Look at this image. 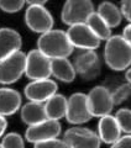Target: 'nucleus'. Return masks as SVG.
Wrapping results in <instances>:
<instances>
[{
  "label": "nucleus",
  "mask_w": 131,
  "mask_h": 148,
  "mask_svg": "<svg viewBox=\"0 0 131 148\" xmlns=\"http://www.w3.org/2000/svg\"><path fill=\"white\" fill-rule=\"evenodd\" d=\"M125 79L126 82L129 83V84L131 85V67L129 69H126V74H125Z\"/></svg>",
  "instance_id": "nucleus-31"
},
{
  "label": "nucleus",
  "mask_w": 131,
  "mask_h": 148,
  "mask_svg": "<svg viewBox=\"0 0 131 148\" xmlns=\"http://www.w3.org/2000/svg\"><path fill=\"white\" fill-rule=\"evenodd\" d=\"M115 120L118 122L120 131L125 135H131V110L130 109H120L116 111Z\"/></svg>",
  "instance_id": "nucleus-23"
},
{
  "label": "nucleus",
  "mask_w": 131,
  "mask_h": 148,
  "mask_svg": "<svg viewBox=\"0 0 131 148\" xmlns=\"http://www.w3.org/2000/svg\"><path fill=\"white\" fill-rule=\"evenodd\" d=\"M0 148H1V146H0Z\"/></svg>",
  "instance_id": "nucleus-32"
},
{
  "label": "nucleus",
  "mask_w": 131,
  "mask_h": 148,
  "mask_svg": "<svg viewBox=\"0 0 131 148\" xmlns=\"http://www.w3.org/2000/svg\"><path fill=\"white\" fill-rule=\"evenodd\" d=\"M98 137L100 142H104L106 145H113L121 137V131L118 122L113 115H106L99 120L98 123Z\"/></svg>",
  "instance_id": "nucleus-16"
},
{
  "label": "nucleus",
  "mask_w": 131,
  "mask_h": 148,
  "mask_svg": "<svg viewBox=\"0 0 131 148\" xmlns=\"http://www.w3.org/2000/svg\"><path fill=\"white\" fill-rule=\"evenodd\" d=\"M29 4L25 11V24L35 34H46L53 29V16L51 11L45 6L46 0H32L27 1Z\"/></svg>",
  "instance_id": "nucleus-3"
},
{
  "label": "nucleus",
  "mask_w": 131,
  "mask_h": 148,
  "mask_svg": "<svg viewBox=\"0 0 131 148\" xmlns=\"http://www.w3.org/2000/svg\"><path fill=\"white\" fill-rule=\"evenodd\" d=\"M20 116L22 122L29 126H34L45 120H47L45 112V106L41 103H34V101H29L21 106L20 109Z\"/></svg>",
  "instance_id": "nucleus-18"
},
{
  "label": "nucleus",
  "mask_w": 131,
  "mask_h": 148,
  "mask_svg": "<svg viewBox=\"0 0 131 148\" xmlns=\"http://www.w3.org/2000/svg\"><path fill=\"white\" fill-rule=\"evenodd\" d=\"M95 11L90 0H68L61 11L62 22L68 27L78 24H85L88 17Z\"/></svg>",
  "instance_id": "nucleus-4"
},
{
  "label": "nucleus",
  "mask_w": 131,
  "mask_h": 148,
  "mask_svg": "<svg viewBox=\"0 0 131 148\" xmlns=\"http://www.w3.org/2000/svg\"><path fill=\"white\" fill-rule=\"evenodd\" d=\"M87 26L90 29V31L94 34L100 41H106L111 37V29L106 25V22L98 15V12L94 11L92 15L88 17L87 20Z\"/></svg>",
  "instance_id": "nucleus-21"
},
{
  "label": "nucleus",
  "mask_w": 131,
  "mask_h": 148,
  "mask_svg": "<svg viewBox=\"0 0 131 148\" xmlns=\"http://www.w3.org/2000/svg\"><path fill=\"white\" fill-rule=\"evenodd\" d=\"M26 1L24 0H0V10L8 14L19 12L25 6Z\"/></svg>",
  "instance_id": "nucleus-25"
},
{
  "label": "nucleus",
  "mask_w": 131,
  "mask_h": 148,
  "mask_svg": "<svg viewBox=\"0 0 131 148\" xmlns=\"http://www.w3.org/2000/svg\"><path fill=\"white\" fill-rule=\"evenodd\" d=\"M34 148H69L68 145L63 141V138H53V140L43 141L40 143H35Z\"/></svg>",
  "instance_id": "nucleus-26"
},
{
  "label": "nucleus",
  "mask_w": 131,
  "mask_h": 148,
  "mask_svg": "<svg viewBox=\"0 0 131 148\" xmlns=\"http://www.w3.org/2000/svg\"><path fill=\"white\" fill-rule=\"evenodd\" d=\"M6 128H8V120H6V117L0 116V137H3L4 135H5Z\"/></svg>",
  "instance_id": "nucleus-30"
},
{
  "label": "nucleus",
  "mask_w": 131,
  "mask_h": 148,
  "mask_svg": "<svg viewBox=\"0 0 131 148\" xmlns=\"http://www.w3.org/2000/svg\"><path fill=\"white\" fill-rule=\"evenodd\" d=\"M73 67L77 75L84 80H93L99 77L101 71V63L95 51H82L74 58Z\"/></svg>",
  "instance_id": "nucleus-7"
},
{
  "label": "nucleus",
  "mask_w": 131,
  "mask_h": 148,
  "mask_svg": "<svg viewBox=\"0 0 131 148\" xmlns=\"http://www.w3.org/2000/svg\"><path fill=\"white\" fill-rule=\"evenodd\" d=\"M22 38L16 30L10 27L0 29V61L21 51Z\"/></svg>",
  "instance_id": "nucleus-14"
},
{
  "label": "nucleus",
  "mask_w": 131,
  "mask_h": 148,
  "mask_svg": "<svg viewBox=\"0 0 131 148\" xmlns=\"http://www.w3.org/2000/svg\"><path fill=\"white\" fill-rule=\"evenodd\" d=\"M103 20L106 22V25L110 29L118 27L121 24L123 20V14H121L120 8H118L115 4L110 1H103L98 5V9L95 10Z\"/></svg>",
  "instance_id": "nucleus-20"
},
{
  "label": "nucleus",
  "mask_w": 131,
  "mask_h": 148,
  "mask_svg": "<svg viewBox=\"0 0 131 148\" xmlns=\"http://www.w3.org/2000/svg\"><path fill=\"white\" fill-rule=\"evenodd\" d=\"M37 49L50 59L68 58L74 51L66 31L54 29L40 35L37 38Z\"/></svg>",
  "instance_id": "nucleus-1"
},
{
  "label": "nucleus",
  "mask_w": 131,
  "mask_h": 148,
  "mask_svg": "<svg viewBox=\"0 0 131 148\" xmlns=\"http://www.w3.org/2000/svg\"><path fill=\"white\" fill-rule=\"evenodd\" d=\"M25 75L31 80L48 79L51 77V59L37 48L26 53Z\"/></svg>",
  "instance_id": "nucleus-9"
},
{
  "label": "nucleus",
  "mask_w": 131,
  "mask_h": 148,
  "mask_svg": "<svg viewBox=\"0 0 131 148\" xmlns=\"http://www.w3.org/2000/svg\"><path fill=\"white\" fill-rule=\"evenodd\" d=\"M120 10L121 14H123V17H125L131 24V0H126V1L121 3Z\"/></svg>",
  "instance_id": "nucleus-28"
},
{
  "label": "nucleus",
  "mask_w": 131,
  "mask_h": 148,
  "mask_svg": "<svg viewBox=\"0 0 131 148\" xmlns=\"http://www.w3.org/2000/svg\"><path fill=\"white\" fill-rule=\"evenodd\" d=\"M25 64L26 53L22 51L0 61V84L6 86L16 83L25 74Z\"/></svg>",
  "instance_id": "nucleus-6"
},
{
  "label": "nucleus",
  "mask_w": 131,
  "mask_h": 148,
  "mask_svg": "<svg viewBox=\"0 0 131 148\" xmlns=\"http://www.w3.org/2000/svg\"><path fill=\"white\" fill-rule=\"evenodd\" d=\"M63 141L69 148H100L101 143L94 131L79 126L68 128L63 135Z\"/></svg>",
  "instance_id": "nucleus-11"
},
{
  "label": "nucleus",
  "mask_w": 131,
  "mask_h": 148,
  "mask_svg": "<svg viewBox=\"0 0 131 148\" xmlns=\"http://www.w3.org/2000/svg\"><path fill=\"white\" fill-rule=\"evenodd\" d=\"M110 148H131V135L121 136L115 143L111 145Z\"/></svg>",
  "instance_id": "nucleus-27"
},
{
  "label": "nucleus",
  "mask_w": 131,
  "mask_h": 148,
  "mask_svg": "<svg viewBox=\"0 0 131 148\" xmlns=\"http://www.w3.org/2000/svg\"><path fill=\"white\" fill-rule=\"evenodd\" d=\"M58 85L52 79H41V80H31L25 86L24 94L29 101L34 103H46L51 96L57 94Z\"/></svg>",
  "instance_id": "nucleus-13"
},
{
  "label": "nucleus",
  "mask_w": 131,
  "mask_h": 148,
  "mask_svg": "<svg viewBox=\"0 0 131 148\" xmlns=\"http://www.w3.org/2000/svg\"><path fill=\"white\" fill-rule=\"evenodd\" d=\"M108 89L110 91L114 106L123 104L131 96V85L128 82H121L118 85H115L113 89H110V88H108Z\"/></svg>",
  "instance_id": "nucleus-22"
},
{
  "label": "nucleus",
  "mask_w": 131,
  "mask_h": 148,
  "mask_svg": "<svg viewBox=\"0 0 131 148\" xmlns=\"http://www.w3.org/2000/svg\"><path fill=\"white\" fill-rule=\"evenodd\" d=\"M123 38L131 46V24H129L128 26H125V29L123 30Z\"/></svg>",
  "instance_id": "nucleus-29"
},
{
  "label": "nucleus",
  "mask_w": 131,
  "mask_h": 148,
  "mask_svg": "<svg viewBox=\"0 0 131 148\" xmlns=\"http://www.w3.org/2000/svg\"><path fill=\"white\" fill-rule=\"evenodd\" d=\"M69 43L73 48H79L82 51H95L99 48L101 41L90 31L87 24H78L69 26L66 31Z\"/></svg>",
  "instance_id": "nucleus-8"
},
{
  "label": "nucleus",
  "mask_w": 131,
  "mask_h": 148,
  "mask_svg": "<svg viewBox=\"0 0 131 148\" xmlns=\"http://www.w3.org/2000/svg\"><path fill=\"white\" fill-rule=\"evenodd\" d=\"M69 123L79 126L93 119L88 109L87 94L84 92H74L67 98V112L64 117Z\"/></svg>",
  "instance_id": "nucleus-10"
},
{
  "label": "nucleus",
  "mask_w": 131,
  "mask_h": 148,
  "mask_svg": "<svg viewBox=\"0 0 131 148\" xmlns=\"http://www.w3.org/2000/svg\"><path fill=\"white\" fill-rule=\"evenodd\" d=\"M104 61L110 69L121 72L131 67V46L121 35H111L104 47Z\"/></svg>",
  "instance_id": "nucleus-2"
},
{
  "label": "nucleus",
  "mask_w": 131,
  "mask_h": 148,
  "mask_svg": "<svg viewBox=\"0 0 131 148\" xmlns=\"http://www.w3.org/2000/svg\"><path fill=\"white\" fill-rule=\"evenodd\" d=\"M45 112L48 120L53 121H59L61 119L66 117L67 112V98L62 94H54L53 96L43 103Z\"/></svg>",
  "instance_id": "nucleus-19"
},
{
  "label": "nucleus",
  "mask_w": 131,
  "mask_h": 148,
  "mask_svg": "<svg viewBox=\"0 0 131 148\" xmlns=\"http://www.w3.org/2000/svg\"><path fill=\"white\" fill-rule=\"evenodd\" d=\"M51 75L62 83H72L77 77L73 63L68 58L51 59Z\"/></svg>",
  "instance_id": "nucleus-17"
},
{
  "label": "nucleus",
  "mask_w": 131,
  "mask_h": 148,
  "mask_svg": "<svg viewBox=\"0 0 131 148\" xmlns=\"http://www.w3.org/2000/svg\"><path fill=\"white\" fill-rule=\"evenodd\" d=\"M87 104L92 117H103L110 115L114 109V103L110 91L105 85H98L87 94Z\"/></svg>",
  "instance_id": "nucleus-5"
},
{
  "label": "nucleus",
  "mask_w": 131,
  "mask_h": 148,
  "mask_svg": "<svg viewBox=\"0 0 131 148\" xmlns=\"http://www.w3.org/2000/svg\"><path fill=\"white\" fill-rule=\"evenodd\" d=\"M22 106L21 95L9 86L0 88V116L8 117L16 114Z\"/></svg>",
  "instance_id": "nucleus-15"
},
{
  "label": "nucleus",
  "mask_w": 131,
  "mask_h": 148,
  "mask_svg": "<svg viewBox=\"0 0 131 148\" xmlns=\"http://www.w3.org/2000/svg\"><path fill=\"white\" fill-rule=\"evenodd\" d=\"M0 146L1 148H25V140L16 132H9L3 136Z\"/></svg>",
  "instance_id": "nucleus-24"
},
{
  "label": "nucleus",
  "mask_w": 131,
  "mask_h": 148,
  "mask_svg": "<svg viewBox=\"0 0 131 148\" xmlns=\"http://www.w3.org/2000/svg\"><path fill=\"white\" fill-rule=\"evenodd\" d=\"M62 132V126L59 121L53 120H45L34 126H29L25 131V140L30 143H40L43 141L58 138Z\"/></svg>",
  "instance_id": "nucleus-12"
}]
</instances>
